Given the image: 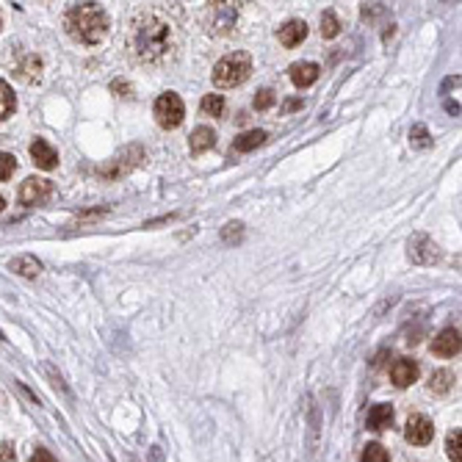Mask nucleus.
Masks as SVG:
<instances>
[{
  "instance_id": "obj_1",
  "label": "nucleus",
  "mask_w": 462,
  "mask_h": 462,
  "mask_svg": "<svg viewBox=\"0 0 462 462\" xmlns=\"http://www.w3.org/2000/svg\"><path fill=\"white\" fill-rule=\"evenodd\" d=\"M183 47L177 22L153 6L136 8L125 25V50L139 67L163 70L169 67Z\"/></svg>"
},
{
  "instance_id": "obj_2",
  "label": "nucleus",
  "mask_w": 462,
  "mask_h": 462,
  "mask_svg": "<svg viewBox=\"0 0 462 462\" xmlns=\"http://www.w3.org/2000/svg\"><path fill=\"white\" fill-rule=\"evenodd\" d=\"M64 28L77 45H100L108 36L111 20L100 3H77L67 11Z\"/></svg>"
},
{
  "instance_id": "obj_3",
  "label": "nucleus",
  "mask_w": 462,
  "mask_h": 462,
  "mask_svg": "<svg viewBox=\"0 0 462 462\" xmlns=\"http://www.w3.org/2000/svg\"><path fill=\"white\" fill-rule=\"evenodd\" d=\"M249 75H252V56L244 53V50H235V53H228L225 59L216 61V67H214V86L232 89V86H241Z\"/></svg>"
},
{
  "instance_id": "obj_4",
  "label": "nucleus",
  "mask_w": 462,
  "mask_h": 462,
  "mask_svg": "<svg viewBox=\"0 0 462 462\" xmlns=\"http://www.w3.org/2000/svg\"><path fill=\"white\" fill-rule=\"evenodd\" d=\"M186 117V105L180 100V94L174 91H163L158 100H155V119L163 131H174Z\"/></svg>"
},
{
  "instance_id": "obj_5",
  "label": "nucleus",
  "mask_w": 462,
  "mask_h": 462,
  "mask_svg": "<svg viewBox=\"0 0 462 462\" xmlns=\"http://www.w3.org/2000/svg\"><path fill=\"white\" fill-rule=\"evenodd\" d=\"M205 14L211 17V20H205V28L211 33H230L235 28L238 8H235V3H205Z\"/></svg>"
},
{
  "instance_id": "obj_6",
  "label": "nucleus",
  "mask_w": 462,
  "mask_h": 462,
  "mask_svg": "<svg viewBox=\"0 0 462 462\" xmlns=\"http://www.w3.org/2000/svg\"><path fill=\"white\" fill-rule=\"evenodd\" d=\"M50 197H53V183L45 180V177H28V180L20 186V202L28 205V208L45 205Z\"/></svg>"
},
{
  "instance_id": "obj_7",
  "label": "nucleus",
  "mask_w": 462,
  "mask_h": 462,
  "mask_svg": "<svg viewBox=\"0 0 462 462\" xmlns=\"http://www.w3.org/2000/svg\"><path fill=\"white\" fill-rule=\"evenodd\" d=\"M404 438H407V443H412V446H426V443H432V438H435V426H432V421H429L426 415H410V418H407Z\"/></svg>"
},
{
  "instance_id": "obj_8",
  "label": "nucleus",
  "mask_w": 462,
  "mask_h": 462,
  "mask_svg": "<svg viewBox=\"0 0 462 462\" xmlns=\"http://www.w3.org/2000/svg\"><path fill=\"white\" fill-rule=\"evenodd\" d=\"M418 363L410 360V357H398L393 366H390V382L396 387H410L412 382H418Z\"/></svg>"
},
{
  "instance_id": "obj_9",
  "label": "nucleus",
  "mask_w": 462,
  "mask_h": 462,
  "mask_svg": "<svg viewBox=\"0 0 462 462\" xmlns=\"http://www.w3.org/2000/svg\"><path fill=\"white\" fill-rule=\"evenodd\" d=\"M277 39H280V45H285V47L302 45V42L308 39V22H305V20H288V22L277 31Z\"/></svg>"
},
{
  "instance_id": "obj_10",
  "label": "nucleus",
  "mask_w": 462,
  "mask_h": 462,
  "mask_svg": "<svg viewBox=\"0 0 462 462\" xmlns=\"http://www.w3.org/2000/svg\"><path fill=\"white\" fill-rule=\"evenodd\" d=\"M438 244L432 241V238H426V235H415L412 241H410V258L415 260V263H435L438 260Z\"/></svg>"
},
{
  "instance_id": "obj_11",
  "label": "nucleus",
  "mask_w": 462,
  "mask_h": 462,
  "mask_svg": "<svg viewBox=\"0 0 462 462\" xmlns=\"http://www.w3.org/2000/svg\"><path fill=\"white\" fill-rule=\"evenodd\" d=\"M432 352H435L438 357H454V355H460V329H454V327L443 329V332L432 341Z\"/></svg>"
},
{
  "instance_id": "obj_12",
  "label": "nucleus",
  "mask_w": 462,
  "mask_h": 462,
  "mask_svg": "<svg viewBox=\"0 0 462 462\" xmlns=\"http://www.w3.org/2000/svg\"><path fill=\"white\" fill-rule=\"evenodd\" d=\"M31 158H33V163H36L39 169H45V172H50V169L59 166V153H56L45 139H36V142L31 144Z\"/></svg>"
},
{
  "instance_id": "obj_13",
  "label": "nucleus",
  "mask_w": 462,
  "mask_h": 462,
  "mask_svg": "<svg viewBox=\"0 0 462 462\" xmlns=\"http://www.w3.org/2000/svg\"><path fill=\"white\" fill-rule=\"evenodd\" d=\"M288 75H291V80H294V86L305 89V86H310V83H315V80H318V75H321V67H318V64H313V61H297V64H291Z\"/></svg>"
},
{
  "instance_id": "obj_14",
  "label": "nucleus",
  "mask_w": 462,
  "mask_h": 462,
  "mask_svg": "<svg viewBox=\"0 0 462 462\" xmlns=\"http://www.w3.org/2000/svg\"><path fill=\"white\" fill-rule=\"evenodd\" d=\"M393 424V407L390 404H374L368 410V418H366V426L374 429V432H382Z\"/></svg>"
},
{
  "instance_id": "obj_15",
  "label": "nucleus",
  "mask_w": 462,
  "mask_h": 462,
  "mask_svg": "<svg viewBox=\"0 0 462 462\" xmlns=\"http://www.w3.org/2000/svg\"><path fill=\"white\" fill-rule=\"evenodd\" d=\"M8 266H11V271H14V274L28 277V280H36V277L42 274V263H39L36 258H31V255H17Z\"/></svg>"
},
{
  "instance_id": "obj_16",
  "label": "nucleus",
  "mask_w": 462,
  "mask_h": 462,
  "mask_svg": "<svg viewBox=\"0 0 462 462\" xmlns=\"http://www.w3.org/2000/svg\"><path fill=\"white\" fill-rule=\"evenodd\" d=\"M214 144H216V133H214L211 128H197V131L191 133V139H188V150H191V155L208 153Z\"/></svg>"
},
{
  "instance_id": "obj_17",
  "label": "nucleus",
  "mask_w": 462,
  "mask_h": 462,
  "mask_svg": "<svg viewBox=\"0 0 462 462\" xmlns=\"http://www.w3.org/2000/svg\"><path fill=\"white\" fill-rule=\"evenodd\" d=\"M263 142H266V133H263V131H246V133H241V136L232 142V153H249V150L260 147Z\"/></svg>"
},
{
  "instance_id": "obj_18",
  "label": "nucleus",
  "mask_w": 462,
  "mask_h": 462,
  "mask_svg": "<svg viewBox=\"0 0 462 462\" xmlns=\"http://www.w3.org/2000/svg\"><path fill=\"white\" fill-rule=\"evenodd\" d=\"M454 387V374L452 371H435L432 377H429V390L435 393V396H446L449 390Z\"/></svg>"
},
{
  "instance_id": "obj_19",
  "label": "nucleus",
  "mask_w": 462,
  "mask_h": 462,
  "mask_svg": "<svg viewBox=\"0 0 462 462\" xmlns=\"http://www.w3.org/2000/svg\"><path fill=\"white\" fill-rule=\"evenodd\" d=\"M14 108H17L14 91H11V86H8L6 80H0V122H3L6 117H11V114H14Z\"/></svg>"
},
{
  "instance_id": "obj_20",
  "label": "nucleus",
  "mask_w": 462,
  "mask_h": 462,
  "mask_svg": "<svg viewBox=\"0 0 462 462\" xmlns=\"http://www.w3.org/2000/svg\"><path fill=\"white\" fill-rule=\"evenodd\" d=\"M200 108H202L205 117H222L225 114V97L222 94H205Z\"/></svg>"
},
{
  "instance_id": "obj_21",
  "label": "nucleus",
  "mask_w": 462,
  "mask_h": 462,
  "mask_svg": "<svg viewBox=\"0 0 462 462\" xmlns=\"http://www.w3.org/2000/svg\"><path fill=\"white\" fill-rule=\"evenodd\" d=\"M338 31H341L338 17H335L332 11H324V14H321V36H324V39H335Z\"/></svg>"
},
{
  "instance_id": "obj_22",
  "label": "nucleus",
  "mask_w": 462,
  "mask_h": 462,
  "mask_svg": "<svg viewBox=\"0 0 462 462\" xmlns=\"http://www.w3.org/2000/svg\"><path fill=\"white\" fill-rule=\"evenodd\" d=\"M39 75H42V61H39L36 56H28L25 64L20 67V77H25V80H39Z\"/></svg>"
},
{
  "instance_id": "obj_23",
  "label": "nucleus",
  "mask_w": 462,
  "mask_h": 462,
  "mask_svg": "<svg viewBox=\"0 0 462 462\" xmlns=\"http://www.w3.org/2000/svg\"><path fill=\"white\" fill-rule=\"evenodd\" d=\"M460 446H462L460 429H457V432H449V438H446V454H449V460H452V462H462Z\"/></svg>"
},
{
  "instance_id": "obj_24",
  "label": "nucleus",
  "mask_w": 462,
  "mask_h": 462,
  "mask_svg": "<svg viewBox=\"0 0 462 462\" xmlns=\"http://www.w3.org/2000/svg\"><path fill=\"white\" fill-rule=\"evenodd\" d=\"M363 462H390V454H387L380 443H368L363 449Z\"/></svg>"
},
{
  "instance_id": "obj_25",
  "label": "nucleus",
  "mask_w": 462,
  "mask_h": 462,
  "mask_svg": "<svg viewBox=\"0 0 462 462\" xmlns=\"http://www.w3.org/2000/svg\"><path fill=\"white\" fill-rule=\"evenodd\" d=\"M17 169V158L11 153H0V180H8Z\"/></svg>"
},
{
  "instance_id": "obj_26",
  "label": "nucleus",
  "mask_w": 462,
  "mask_h": 462,
  "mask_svg": "<svg viewBox=\"0 0 462 462\" xmlns=\"http://www.w3.org/2000/svg\"><path fill=\"white\" fill-rule=\"evenodd\" d=\"M274 100H277V94H274L271 89H260L258 97H255V108H258V111H266V108L274 105Z\"/></svg>"
},
{
  "instance_id": "obj_27",
  "label": "nucleus",
  "mask_w": 462,
  "mask_h": 462,
  "mask_svg": "<svg viewBox=\"0 0 462 462\" xmlns=\"http://www.w3.org/2000/svg\"><path fill=\"white\" fill-rule=\"evenodd\" d=\"M410 142H412L415 147H429V133H426V128H424V125H415V128L410 131Z\"/></svg>"
},
{
  "instance_id": "obj_28",
  "label": "nucleus",
  "mask_w": 462,
  "mask_h": 462,
  "mask_svg": "<svg viewBox=\"0 0 462 462\" xmlns=\"http://www.w3.org/2000/svg\"><path fill=\"white\" fill-rule=\"evenodd\" d=\"M241 235H244V225H241V222H232V225H228L225 232H222V238H225L228 244H230V241H238Z\"/></svg>"
},
{
  "instance_id": "obj_29",
  "label": "nucleus",
  "mask_w": 462,
  "mask_h": 462,
  "mask_svg": "<svg viewBox=\"0 0 462 462\" xmlns=\"http://www.w3.org/2000/svg\"><path fill=\"white\" fill-rule=\"evenodd\" d=\"M0 462H17V452L11 443H0Z\"/></svg>"
},
{
  "instance_id": "obj_30",
  "label": "nucleus",
  "mask_w": 462,
  "mask_h": 462,
  "mask_svg": "<svg viewBox=\"0 0 462 462\" xmlns=\"http://www.w3.org/2000/svg\"><path fill=\"white\" fill-rule=\"evenodd\" d=\"M28 462H56V457L47 452V449H42V446H36V452L31 454V460Z\"/></svg>"
},
{
  "instance_id": "obj_31",
  "label": "nucleus",
  "mask_w": 462,
  "mask_h": 462,
  "mask_svg": "<svg viewBox=\"0 0 462 462\" xmlns=\"http://www.w3.org/2000/svg\"><path fill=\"white\" fill-rule=\"evenodd\" d=\"M3 205H6V200H3V197H0V211H3Z\"/></svg>"
},
{
  "instance_id": "obj_32",
  "label": "nucleus",
  "mask_w": 462,
  "mask_h": 462,
  "mask_svg": "<svg viewBox=\"0 0 462 462\" xmlns=\"http://www.w3.org/2000/svg\"><path fill=\"white\" fill-rule=\"evenodd\" d=\"M0 25H3V17H0Z\"/></svg>"
}]
</instances>
